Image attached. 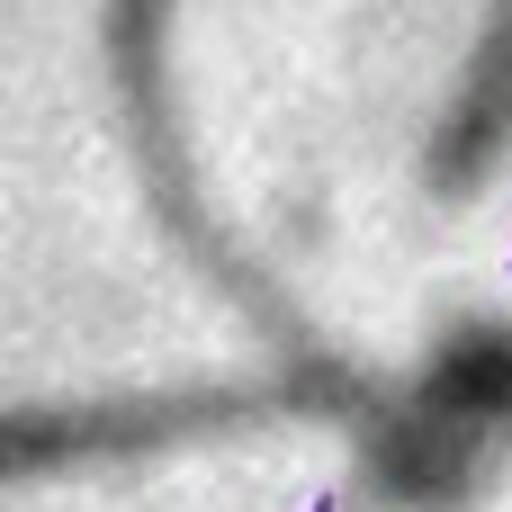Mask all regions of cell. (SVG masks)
Segmentation results:
<instances>
[{
  "label": "cell",
  "instance_id": "cell-1",
  "mask_svg": "<svg viewBox=\"0 0 512 512\" xmlns=\"http://www.w3.org/2000/svg\"><path fill=\"white\" fill-rule=\"evenodd\" d=\"M270 414H306L279 378L270 387H153V396H90V405H18L0 414V486L90 468V459H144L207 432H243Z\"/></svg>",
  "mask_w": 512,
  "mask_h": 512
},
{
  "label": "cell",
  "instance_id": "cell-2",
  "mask_svg": "<svg viewBox=\"0 0 512 512\" xmlns=\"http://www.w3.org/2000/svg\"><path fill=\"white\" fill-rule=\"evenodd\" d=\"M414 512H468V486H450V495H432V504H414Z\"/></svg>",
  "mask_w": 512,
  "mask_h": 512
}]
</instances>
